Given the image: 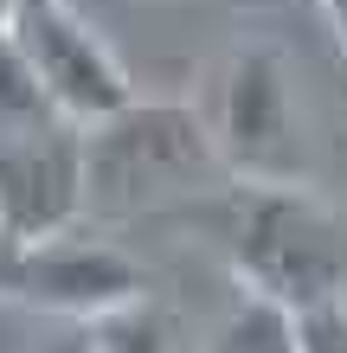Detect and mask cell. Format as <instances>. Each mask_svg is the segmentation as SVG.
Returning <instances> with one entry per match:
<instances>
[{
  "instance_id": "15",
  "label": "cell",
  "mask_w": 347,
  "mask_h": 353,
  "mask_svg": "<svg viewBox=\"0 0 347 353\" xmlns=\"http://www.w3.org/2000/svg\"><path fill=\"white\" fill-rule=\"evenodd\" d=\"M341 302H347V296H341Z\"/></svg>"
},
{
  "instance_id": "10",
  "label": "cell",
  "mask_w": 347,
  "mask_h": 353,
  "mask_svg": "<svg viewBox=\"0 0 347 353\" xmlns=\"http://www.w3.org/2000/svg\"><path fill=\"white\" fill-rule=\"evenodd\" d=\"M39 353H90V334H84V321H65V334L46 341Z\"/></svg>"
},
{
  "instance_id": "13",
  "label": "cell",
  "mask_w": 347,
  "mask_h": 353,
  "mask_svg": "<svg viewBox=\"0 0 347 353\" xmlns=\"http://www.w3.org/2000/svg\"><path fill=\"white\" fill-rule=\"evenodd\" d=\"M13 19H19V0H0V39L13 32Z\"/></svg>"
},
{
  "instance_id": "1",
  "label": "cell",
  "mask_w": 347,
  "mask_h": 353,
  "mask_svg": "<svg viewBox=\"0 0 347 353\" xmlns=\"http://www.w3.org/2000/svg\"><path fill=\"white\" fill-rule=\"evenodd\" d=\"M212 219V244L232 263L238 289H257L296 315L347 296V212L296 186H251L232 180L212 199H199Z\"/></svg>"
},
{
  "instance_id": "11",
  "label": "cell",
  "mask_w": 347,
  "mask_h": 353,
  "mask_svg": "<svg viewBox=\"0 0 347 353\" xmlns=\"http://www.w3.org/2000/svg\"><path fill=\"white\" fill-rule=\"evenodd\" d=\"M13 263H19V244L0 232V302H13Z\"/></svg>"
},
{
  "instance_id": "7",
  "label": "cell",
  "mask_w": 347,
  "mask_h": 353,
  "mask_svg": "<svg viewBox=\"0 0 347 353\" xmlns=\"http://www.w3.org/2000/svg\"><path fill=\"white\" fill-rule=\"evenodd\" d=\"M212 353H302V315L257 289H238L232 315L212 327Z\"/></svg>"
},
{
  "instance_id": "8",
  "label": "cell",
  "mask_w": 347,
  "mask_h": 353,
  "mask_svg": "<svg viewBox=\"0 0 347 353\" xmlns=\"http://www.w3.org/2000/svg\"><path fill=\"white\" fill-rule=\"evenodd\" d=\"M84 334H90V353H174V327L148 296L84 321Z\"/></svg>"
},
{
  "instance_id": "5",
  "label": "cell",
  "mask_w": 347,
  "mask_h": 353,
  "mask_svg": "<svg viewBox=\"0 0 347 353\" xmlns=\"http://www.w3.org/2000/svg\"><path fill=\"white\" fill-rule=\"evenodd\" d=\"M7 39H13V52L32 65V77L65 103L84 129L141 97V90L129 84V71H122V58L110 52V39L97 32L84 13H71V0L19 7V19H13Z\"/></svg>"
},
{
  "instance_id": "4",
  "label": "cell",
  "mask_w": 347,
  "mask_h": 353,
  "mask_svg": "<svg viewBox=\"0 0 347 353\" xmlns=\"http://www.w3.org/2000/svg\"><path fill=\"white\" fill-rule=\"evenodd\" d=\"M212 141L232 180L251 186H296L309 180V141H302V103L277 46H238L219 71L212 97Z\"/></svg>"
},
{
  "instance_id": "9",
  "label": "cell",
  "mask_w": 347,
  "mask_h": 353,
  "mask_svg": "<svg viewBox=\"0 0 347 353\" xmlns=\"http://www.w3.org/2000/svg\"><path fill=\"white\" fill-rule=\"evenodd\" d=\"M302 353H347V302H321L302 315Z\"/></svg>"
},
{
  "instance_id": "2",
  "label": "cell",
  "mask_w": 347,
  "mask_h": 353,
  "mask_svg": "<svg viewBox=\"0 0 347 353\" xmlns=\"http://www.w3.org/2000/svg\"><path fill=\"white\" fill-rule=\"evenodd\" d=\"M232 186L193 103L135 97L84 129V219H161Z\"/></svg>"
},
{
  "instance_id": "12",
  "label": "cell",
  "mask_w": 347,
  "mask_h": 353,
  "mask_svg": "<svg viewBox=\"0 0 347 353\" xmlns=\"http://www.w3.org/2000/svg\"><path fill=\"white\" fill-rule=\"evenodd\" d=\"M321 7V19L335 26V46H341V58H347V0H315Z\"/></svg>"
},
{
  "instance_id": "6",
  "label": "cell",
  "mask_w": 347,
  "mask_h": 353,
  "mask_svg": "<svg viewBox=\"0 0 347 353\" xmlns=\"http://www.w3.org/2000/svg\"><path fill=\"white\" fill-rule=\"evenodd\" d=\"M148 296V270H141L122 244L90 238L84 225L39 244H19L13 263V302L46 308L58 321H97L110 308H129Z\"/></svg>"
},
{
  "instance_id": "14",
  "label": "cell",
  "mask_w": 347,
  "mask_h": 353,
  "mask_svg": "<svg viewBox=\"0 0 347 353\" xmlns=\"http://www.w3.org/2000/svg\"><path fill=\"white\" fill-rule=\"evenodd\" d=\"M19 7H46V0H19Z\"/></svg>"
},
{
  "instance_id": "3",
  "label": "cell",
  "mask_w": 347,
  "mask_h": 353,
  "mask_svg": "<svg viewBox=\"0 0 347 353\" xmlns=\"http://www.w3.org/2000/svg\"><path fill=\"white\" fill-rule=\"evenodd\" d=\"M84 225V122L0 39V232L39 244Z\"/></svg>"
}]
</instances>
